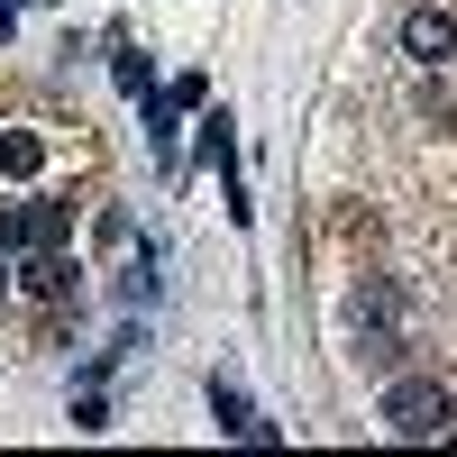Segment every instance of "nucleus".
<instances>
[{
	"instance_id": "obj_2",
	"label": "nucleus",
	"mask_w": 457,
	"mask_h": 457,
	"mask_svg": "<svg viewBox=\"0 0 457 457\" xmlns=\"http://www.w3.org/2000/svg\"><path fill=\"white\" fill-rule=\"evenodd\" d=\"M403 55L421 64V73H439V64L457 55V19L439 10V0H421V10H403Z\"/></svg>"
},
{
	"instance_id": "obj_3",
	"label": "nucleus",
	"mask_w": 457,
	"mask_h": 457,
	"mask_svg": "<svg viewBox=\"0 0 457 457\" xmlns=\"http://www.w3.org/2000/svg\"><path fill=\"white\" fill-rule=\"evenodd\" d=\"M211 421H220L228 439H256V448L275 439V421H265V411H256V403H247L238 385H228V375H211Z\"/></svg>"
},
{
	"instance_id": "obj_6",
	"label": "nucleus",
	"mask_w": 457,
	"mask_h": 457,
	"mask_svg": "<svg viewBox=\"0 0 457 457\" xmlns=\"http://www.w3.org/2000/svg\"><path fill=\"white\" fill-rule=\"evenodd\" d=\"M0 165H10V174H37V137H0Z\"/></svg>"
},
{
	"instance_id": "obj_5",
	"label": "nucleus",
	"mask_w": 457,
	"mask_h": 457,
	"mask_svg": "<svg viewBox=\"0 0 457 457\" xmlns=\"http://www.w3.org/2000/svg\"><path fill=\"white\" fill-rule=\"evenodd\" d=\"M73 430H110V411H101V385L73 394Z\"/></svg>"
},
{
	"instance_id": "obj_4",
	"label": "nucleus",
	"mask_w": 457,
	"mask_h": 457,
	"mask_svg": "<svg viewBox=\"0 0 457 457\" xmlns=\"http://www.w3.org/2000/svg\"><path fill=\"white\" fill-rule=\"evenodd\" d=\"M110 73H120V92H129V101L156 92V73H146V55H137V46H120V64H110Z\"/></svg>"
},
{
	"instance_id": "obj_7",
	"label": "nucleus",
	"mask_w": 457,
	"mask_h": 457,
	"mask_svg": "<svg viewBox=\"0 0 457 457\" xmlns=\"http://www.w3.org/2000/svg\"><path fill=\"white\" fill-rule=\"evenodd\" d=\"M10 37H19V10H10V0H0V46H10Z\"/></svg>"
},
{
	"instance_id": "obj_1",
	"label": "nucleus",
	"mask_w": 457,
	"mask_h": 457,
	"mask_svg": "<svg viewBox=\"0 0 457 457\" xmlns=\"http://www.w3.org/2000/svg\"><path fill=\"white\" fill-rule=\"evenodd\" d=\"M394 439H448L457 430V403L448 385H430V375H403V385H385V411H375Z\"/></svg>"
}]
</instances>
